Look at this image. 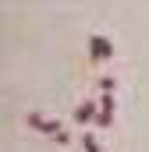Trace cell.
Wrapping results in <instances>:
<instances>
[{"label": "cell", "instance_id": "6da1fadb", "mask_svg": "<svg viewBox=\"0 0 149 152\" xmlns=\"http://www.w3.org/2000/svg\"><path fill=\"white\" fill-rule=\"evenodd\" d=\"M25 124H29L32 131H43V134H50V138H57V134L64 131V124H60L57 117H43V113H36V110L25 117Z\"/></svg>", "mask_w": 149, "mask_h": 152}, {"label": "cell", "instance_id": "7a4b0ae2", "mask_svg": "<svg viewBox=\"0 0 149 152\" xmlns=\"http://www.w3.org/2000/svg\"><path fill=\"white\" fill-rule=\"evenodd\" d=\"M110 57H114V42H110V39L100 36V32L89 36V60H92V64H107Z\"/></svg>", "mask_w": 149, "mask_h": 152}, {"label": "cell", "instance_id": "3957f363", "mask_svg": "<svg viewBox=\"0 0 149 152\" xmlns=\"http://www.w3.org/2000/svg\"><path fill=\"white\" fill-rule=\"evenodd\" d=\"M114 110H117V103H114V96H100V113H96V131H107L114 124Z\"/></svg>", "mask_w": 149, "mask_h": 152}, {"label": "cell", "instance_id": "277c9868", "mask_svg": "<svg viewBox=\"0 0 149 152\" xmlns=\"http://www.w3.org/2000/svg\"><path fill=\"white\" fill-rule=\"evenodd\" d=\"M96 113H100V99H85V103L74 106L71 120L74 124H96Z\"/></svg>", "mask_w": 149, "mask_h": 152}, {"label": "cell", "instance_id": "5b68a950", "mask_svg": "<svg viewBox=\"0 0 149 152\" xmlns=\"http://www.w3.org/2000/svg\"><path fill=\"white\" fill-rule=\"evenodd\" d=\"M78 142H82V149H85V152H103L100 138H96V131H85V134H82Z\"/></svg>", "mask_w": 149, "mask_h": 152}, {"label": "cell", "instance_id": "8992f818", "mask_svg": "<svg viewBox=\"0 0 149 152\" xmlns=\"http://www.w3.org/2000/svg\"><path fill=\"white\" fill-rule=\"evenodd\" d=\"M96 88H100V96H114V88H117V78H114V75H100Z\"/></svg>", "mask_w": 149, "mask_h": 152}, {"label": "cell", "instance_id": "52a82bcc", "mask_svg": "<svg viewBox=\"0 0 149 152\" xmlns=\"http://www.w3.org/2000/svg\"><path fill=\"white\" fill-rule=\"evenodd\" d=\"M53 142H57V145H71V134H68V131H60V134H57Z\"/></svg>", "mask_w": 149, "mask_h": 152}]
</instances>
